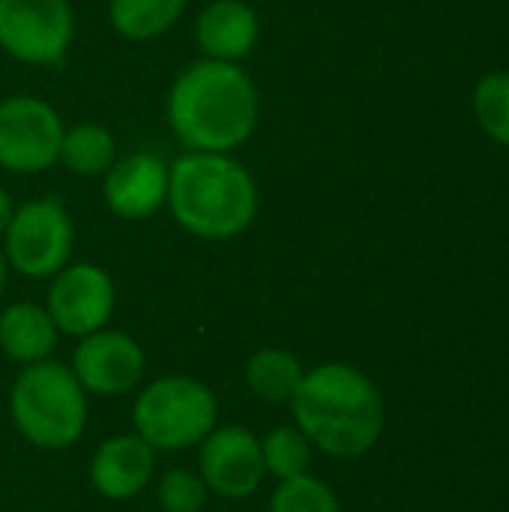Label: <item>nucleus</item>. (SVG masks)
Masks as SVG:
<instances>
[{
  "mask_svg": "<svg viewBox=\"0 0 509 512\" xmlns=\"http://www.w3.org/2000/svg\"><path fill=\"white\" fill-rule=\"evenodd\" d=\"M165 120L189 153H234L258 129L261 93L240 63L198 57L171 81Z\"/></svg>",
  "mask_w": 509,
  "mask_h": 512,
  "instance_id": "nucleus-1",
  "label": "nucleus"
},
{
  "mask_svg": "<svg viewBox=\"0 0 509 512\" xmlns=\"http://www.w3.org/2000/svg\"><path fill=\"white\" fill-rule=\"evenodd\" d=\"M288 405L309 444L333 459L366 456L384 432L378 387L348 363L309 369Z\"/></svg>",
  "mask_w": 509,
  "mask_h": 512,
  "instance_id": "nucleus-2",
  "label": "nucleus"
},
{
  "mask_svg": "<svg viewBox=\"0 0 509 512\" xmlns=\"http://www.w3.org/2000/svg\"><path fill=\"white\" fill-rule=\"evenodd\" d=\"M258 183L234 153H189L168 162V213L198 240H234L258 216Z\"/></svg>",
  "mask_w": 509,
  "mask_h": 512,
  "instance_id": "nucleus-3",
  "label": "nucleus"
},
{
  "mask_svg": "<svg viewBox=\"0 0 509 512\" xmlns=\"http://www.w3.org/2000/svg\"><path fill=\"white\" fill-rule=\"evenodd\" d=\"M9 414L21 438L39 450H66L87 429V390L57 360L24 366L9 393Z\"/></svg>",
  "mask_w": 509,
  "mask_h": 512,
  "instance_id": "nucleus-4",
  "label": "nucleus"
},
{
  "mask_svg": "<svg viewBox=\"0 0 509 512\" xmlns=\"http://www.w3.org/2000/svg\"><path fill=\"white\" fill-rule=\"evenodd\" d=\"M219 420L216 396L189 375H165L150 381L132 408L135 435L156 453H180L201 444Z\"/></svg>",
  "mask_w": 509,
  "mask_h": 512,
  "instance_id": "nucleus-5",
  "label": "nucleus"
},
{
  "mask_svg": "<svg viewBox=\"0 0 509 512\" xmlns=\"http://www.w3.org/2000/svg\"><path fill=\"white\" fill-rule=\"evenodd\" d=\"M3 258L9 270L27 279H51L72 261L75 225L66 204L54 195L15 204L3 234Z\"/></svg>",
  "mask_w": 509,
  "mask_h": 512,
  "instance_id": "nucleus-6",
  "label": "nucleus"
},
{
  "mask_svg": "<svg viewBox=\"0 0 509 512\" xmlns=\"http://www.w3.org/2000/svg\"><path fill=\"white\" fill-rule=\"evenodd\" d=\"M75 42L69 0H0V51L24 66H60Z\"/></svg>",
  "mask_w": 509,
  "mask_h": 512,
  "instance_id": "nucleus-7",
  "label": "nucleus"
},
{
  "mask_svg": "<svg viewBox=\"0 0 509 512\" xmlns=\"http://www.w3.org/2000/svg\"><path fill=\"white\" fill-rule=\"evenodd\" d=\"M60 111L30 93L0 99V168L12 174H42L57 165L63 138Z\"/></svg>",
  "mask_w": 509,
  "mask_h": 512,
  "instance_id": "nucleus-8",
  "label": "nucleus"
},
{
  "mask_svg": "<svg viewBox=\"0 0 509 512\" xmlns=\"http://www.w3.org/2000/svg\"><path fill=\"white\" fill-rule=\"evenodd\" d=\"M117 306V288L105 267L90 261H69L51 276L45 309L57 327L72 339H84L102 330Z\"/></svg>",
  "mask_w": 509,
  "mask_h": 512,
  "instance_id": "nucleus-9",
  "label": "nucleus"
},
{
  "mask_svg": "<svg viewBox=\"0 0 509 512\" xmlns=\"http://www.w3.org/2000/svg\"><path fill=\"white\" fill-rule=\"evenodd\" d=\"M198 447V474L207 492H216L228 501H243L261 489L267 468L261 456V438H255L249 429L216 426Z\"/></svg>",
  "mask_w": 509,
  "mask_h": 512,
  "instance_id": "nucleus-10",
  "label": "nucleus"
},
{
  "mask_svg": "<svg viewBox=\"0 0 509 512\" xmlns=\"http://www.w3.org/2000/svg\"><path fill=\"white\" fill-rule=\"evenodd\" d=\"M78 384L93 396H123L132 393L147 375V354L123 330H96L78 339L69 366Z\"/></svg>",
  "mask_w": 509,
  "mask_h": 512,
  "instance_id": "nucleus-11",
  "label": "nucleus"
},
{
  "mask_svg": "<svg viewBox=\"0 0 509 512\" xmlns=\"http://www.w3.org/2000/svg\"><path fill=\"white\" fill-rule=\"evenodd\" d=\"M105 207L126 222H141L165 210L168 162L156 153H126L102 177Z\"/></svg>",
  "mask_w": 509,
  "mask_h": 512,
  "instance_id": "nucleus-12",
  "label": "nucleus"
},
{
  "mask_svg": "<svg viewBox=\"0 0 509 512\" xmlns=\"http://www.w3.org/2000/svg\"><path fill=\"white\" fill-rule=\"evenodd\" d=\"M195 45L201 57L240 63L261 39V18L246 0H210L195 18Z\"/></svg>",
  "mask_w": 509,
  "mask_h": 512,
  "instance_id": "nucleus-13",
  "label": "nucleus"
},
{
  "mask_svg": "<svg viewBox=\"0 0 509 512\" xmlns=\"http://www.w3.org/2000/svg\"><path fill=\"white\" fill-rule=\"evenodd\" d=\"M156 450L138 435H114L90 459V486L108 501L141 495L153 477Z\"/></svg>",
  "mask_w": 509,
  "mask_h": 512,
  "instance_id": "nucleus-14",
  "label": "nucleus"
},
{
  "mask_svg": "<svg viewBox=\"0 0 509 512\" xmlns=\"http://www.w3.org/2000/svg\"><path fill=\"white\" fill-rule=\"evenodd\" d=\"M57 336L60 333L48 309L39 303L18 300L0 312V351L21 366L51 360V351L57 348Z\"/></svg>",
  "mask_w": 509,
  "mask_h": 512,
  "instance_id": "nucleus-15",
  "label": "nucleus"
},
{
  "mask_svg": "<svg viewBox=\"0 0 509 512\" xmlns=\"http://www.w3.org/2000/svg\"><path fill=\"white\" fill-rule=\"evenodd\" d=\"M120 159L117 138L111 129L93 120H81L63 129L57 165H63L75 177H105V171Z\"/></svg>",
  "mask_w": 509,
  "mask_h": 512,
  "instance_id": "nucleus-16",
  "label": "nucleus"
},
{
  "mask_svg": "<svg viewBox=\"0 0 509 512\" xmlns=\"http://www.w3.org/2000/svg\"><path fill=\"white\" fill-rule=\"evenodd\" d=\"M189 0H108V21L129 42L165 36L186 12Z\"/></svg>",
  "mask_w": 509,
  "mask_h": 512,
  "instance_id": "nucleus-17",
  "label": "nucleus"
},
{
  "mask_svg": "<svg viewBox=\"0 0 509 512\" xmlns=\"http://www.w3.org/2000/svg\"><path fill=\"white\" fill-rule=\"evenodd\" d=\"M303 375V363L285 348H261L246 363V384L267 405H288Z\"/></svg>",
  "mask_w": 509,
  "mask_h": 512,
  "instance_id": "nucleus-18",
  "label": "nucleus"
},
{
  "mask_svg": "<svg viewBox=\"0 0 509 512\" xmlns=\"http://www.w3.org/2000/svg\"><path fill=\"white\" fill-rule=\"evenodd\" d=\"M261 456H264V468L270 477L291 480V477L309 474L312 444L297 426H279L261 438Z\"/></svg>",
  "mask_w": 509,
  "mask_h": 512,
  "instance_id": "nucleus-19",
  "label": "nucleus"
},
{
  "mask_svg": "<svg viewBox=\"0 0 509 512\" xmlns=\"http://www.w3.org/2000/svg\"><path fill=\"white\" fill-rule=\"evenodd\" d=\"M474 117L480 129L501 147L509 150V72H489L477 81L474 96Z\"/></svg>",
  "mask_w": 509,
  "mask_h": 512,
  "instance_id": "nucleus-20",
  "label": "nucleus"
},
{
  "mask_svg": "<svg viewBox=\"0 0 509 512\" xmlns=\"http://www.w3.org/2000/svg\"><path fill=\"white\" fill-rule=\"evenodd\" d=\"M270 512H342V504L324 480L300 474L291 480H279L270 498Z\"/></svg>",
  "mask_w": 509,
  "mask_h": 512,
  "instance_id": "nucleus-21",
  "label": "nucleus"
},
{
  "mask_svg": "<svg viewBox=\"0 0 509 512\" xmlns=\"http://www.w3.org/2000/svg\"><path fill=\"white\" fill-rule=\"evenodd\" d=\"M159 507L162 512H201L207 504V486L201 474L189 468H171L159 480Z\"/></svg>",
  "mask_w": 509,
  "mask_h": 512,
  "instance_id": "nucleus-22",
  "label": "nucleus"
},
{
  "mask_svg": "<svg viewBox=\"0 0 509 512\" xmlns=\"http://www.w3.org/2000/svg\"><path fill=\"white\" fill-rule=\"evenodd\" d=\"M12 213H15V201H12L9 192L0 186V240H3V234H6V228H9V222H12Z\"/></svg>",
  "mask_w": 509,
  "mask_h": 512,
  "instance_id": "nucleus-23",
  "label": "nucleus"
},
{
  "mask_svg": "<svg viewBox=\"0 0 509 512\" xmlns=\"http://www.w3.org/2000/svg\"><path fill=\"white\" fill-rule=\"evenodd\" d=\"M6 279H9V264H6L3 249H0V297H3V291H6Z\"/></svg>",
  "mask_w": 509,
  "mask_h": 512,
  "instance_id": "nucleus-24",
  "label": "nucleus"
}]
</instances>
